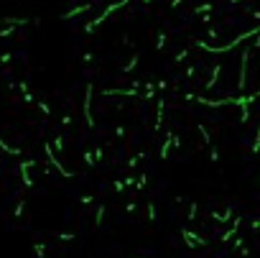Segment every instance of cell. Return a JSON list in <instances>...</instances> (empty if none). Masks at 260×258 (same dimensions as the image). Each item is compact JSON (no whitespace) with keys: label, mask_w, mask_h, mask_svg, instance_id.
Instances as JSON below:
<instances>
[{"label":"cell","mask_w":260,"mask_h":258,"mask_svg":"<svg viewBox=\"0 0 260 258\" xmlns=\"http://www.w3.org/2000/svg\"><path fill=\"white\" fill-rule=\"evenodd\" d=\"M59 240H64V243H69V240H74V233H59Z\"/></svg>","instance_id":"cell-27"},{"label":"cell","mask_w":260,"mask_h":258,"mask_svg":"<svg viewBox=\"0 0 260 258\" xmlns=\"http://www.w3.org/2000/svg\"><path fill=\"white\" fill-rule=\"evenodd\" d=\"M143 3H146V5H148V3H153V0H143Z\"/></svg>","instance_id":"cell-33"},{"label":"cell","mask_w":260,"mask_h":258,"mask_svg":"<svg viewBox=\"0 0 260 258\" xmlns=\"http://www.w3.org/2000/svg\"><path fill=\"white\" fill-rule=\"evenodd\" d=\"M89 8H92V3H84V5H76V8L67 10V13H64V16H61V18H64V21H69V18H76V16H82V13H87Z\"/></svg>","instance_id":"cell-6"},{"label":"cell","mask_w":260,"mask_h":258,"mask_svg":"<svg viewBox=\"0 0 260 258\" xmlns=\"http://www.w3.org/2000/svg\"><path fill=\"white\" fill-rule=\"evenodd\" d=\"M92 156H95V164H102V159H105V148L97 146L95 151H92Z\"/></svg>","instance_id":"cell-16"},{"label":"cell","mask_w":260,"mask_h":258,"mask_svg":"<svg viewBox=\"0 0 260 258\" xmlns=\"http://www.w3.org/2000/svg\"><path fill=\"white\" fill-rule=\"evenodd\" d=\"M196 217V205H189V220Z\"/></svg>","instance_id":"cell-30"},{"label":"cell","mask_w":260,"mask_h":258,"mask_svg":"<svg viewBox=\"0 0 260 258\" xmlns=\"http://www.w3.org/2000/svg\"><path fill=\"white\" fill-rule=\"evenodd\" d=\"M171 148H174V133H168V135H166V141H163V146H161V159H168Z\"/></svg>","instance_id":"cell-7"},{"label":"cell","mask_w":260,"mask_h":258,"mask_svg":"<svg viewBox=\"0 0 260 258\" xmlns=\"http://www.w3.org/2000/svg\"><path fill=\"white\" fill-rule=\"evenodd\" d=\"M92 92H95V85L87 82L84 87V120L89 128H95V118H92Z\"/></svg>","instance_id":"cell-2"},{"label":"cell","mask_w":260,"mask_h":258,"mask_svg":"<svg viewBox=\"0 0 260 258\" xmlns=\"http://www.w3.org/2000/svg\"><path fill=\"white\" fill-rule=\"evenodd\" d=\"M120 43H125V46H128V43H130V36H128V34H122V36H120Z\"/></svg>","instance_id":"cell-31"},{"label":"cell","mask_w":260,"mask_h":258,"mask_svg":"<svg viewBox=\"0 0 260 258\" xmlns=\"http://www.w3.org/2000/svg\"><path fill=\"white\" fill-rule=\"evenodd\" d=\"M138 62H141V56H138V54H133V56L128 59V64L122 67V72H125V74H130V72H133V69L138 67Z\"/></svg>","instance_id":"cell-11"},{"label":"cell","mask_w":260,"mask_h":258,"mask_svg":"<svg viewBox=\"0 0 260 258\" xmlns=\"http://www.w3.org/2000/svg\"><path fill=\"white\" fill-rule=\"evenodd\" d=\"M10 59H13V51H5V54H0V64H10Z\"/></svg>","instance_id":"cell-22"},{"label":"cell","mask_w":260,"mask_h":258,"mask_svg":"<svg viewBox=\"0 0 260 258\" xmlns=\"http://www.w3.org/2000/svg\"><path fill=\"white\" fill-rule=\"evenodd\" d=\"M105 212H107V207H105V205H100V210L95 212V227H100V225H102V220H105Z\"/></svg>","instance_id":"cell-15"},{"label":"cell","mask_w":260,"mask_h":258,"mask_svg":"<svg viewBox=\"0 0 260 258\" xmlns=\"http://www.w3.org/2000/svg\"><path fill=\"white\" fill-rule=\"evenodd\" d=\"M84 164L87 166H95V156H92V151H84Z\"/></svg>","instance_id":"cell-25"},{"label":"cell","mask_w":260,"mask_h":258,"mask_svg":"<svg viewBox=\"0 0 260 258\" xmlns=\"http://www.w3.org/2000/svg\"><path fill=\"white\" fill-rule=\"evenodd\" d=\"M186 56H189V51H186V49H184V51H179V54L174 56V62H184V59H186Z\"/></svg>","instance_id":"cell-26"},{"label":"cell","mask_w":260,"mask_h":258,"mask_svg":"<svg viewBox=\"0 0 260 258\" xmlns=\"http://www.w3.org/2000/svg\"><path fill=\"white\" fill-rule=\"evenodd\" d=\"M34 166H38L36 161H31V159H23L21 164H18V172H21V181H23V187L26 189H31V187H34V179H31V169H34Z\"/></svg>","instance_id":"cell-3"},{"label":"cell","mask_w":260,"mask_h":258,"mask_svg":"<svg viewBox=\"0 0 260 258\" xmlns=\"http://www.w3.org/2000/svg\"><path fill=\"white\" fill-rule=\"evenodd\" d=\"M74 123V115L72 113H64V115H61V126H64V128H69Z\"/></svg>","instance_id":"cell-18"},{"label":"cell","mask_w":260,"mask_h":258,"mask_svg":"<svg viewBox=\"0 0 260 258\" xmlns=\"http://www.w3.org/2000/svg\"><path fill=\"white\" fill-rule=\"evenodd\" d=\"M43 151H46V159H49V164L54 166V169L61 174V176H67V179H72L74 176V172H69L64 164H61L59 159H56V154H54V148H51V143H43Z\"/></svg>","instance_id":"cell-1"},{"label":"cell","mask_w":260,"mask_h":258,"mask_svg":"<svg viewBox=\"0 0 260 258\" xmlns=\"http://www.w3.org/2000/svg\"><path fill=\"white\" fill-rule=\"evenodd\" d=\"M135 210H138V202H128V205H125V212H128V215H133Z\"/></svg>","instance_id":"cell-28"},{"label":"cell","mask_w":260,"mask_h":258,"mask_svg":"<svg viewBox=\"0 0 260 258\" xmlns=\"http://www.w3.org/2000/svg\"><path fill=\"white\" fill-rule=\"evenodd\" d=\"M92 202H95V197H92V194H84V197H79V205H84V207H89Z\"/></svg>","instance_id":"cell-21"},{"label":"cell","mask_w":260,"mask_h":258,"mask_svg":"<svg viewBox=\"0 0 260 258\" xmlns=\"http://www.w3.org/2000/svg\"><path fill=\"white\" fill-rule=\"evenodd\" d=\"M181 3H184V0H171V8H179Z\"/></svg>","instance_id":"cell-32"},{"label":"cell","mask_w":260,"mask_h":258,"mask_svg":"<svg viewBox=\"0 0 260 258\" xmlns=\"http://www.w3.org/2000/svg\"><path fill=\"white\" fill-rule=\"evenodd\" d=\"M148 187V174H141L135 181H133V189H138V192H143Z\"/></svg>","instance_id":"cell-10"},{"label":"cell","mask_w":260,"mask_h":258,"mask_svg":"<svg viewBox=\"0 0 260 258\" xmlns=\"http://www.w3.org/2000/svg\"><path fill=\"white\" fill-rule=\"evenodd\" d=\"M23 212H26V202H23V200H18V202H15V207H13V215L21 220V217H23Z\"/></svg>","instance_id":"cell-13"},{"label":"cell","mask_w":260,"mask_h":258,"mask_svg":"<svg viewBox=\"0 0 260 258\" xmlns=\"http://www.w3.org/2000/svg\"><path fill=\"white\" fill-rule=\"evenodd\" d=\"M82 62H84V64H92V62H95V54H92V51H84V54H82Z\"/></svg>","instance_id":"cell-24"},{"label":"cell","mask_w":260,"mask_h":258,"mask_svg":"<svg viewBox=\"0 0 260 258\" xmlns=\"http://www.w3.org/2000/svg\"><path fill=\"white\" fill-rule=\"evenodd\" d=\"M163 118H166V100H156V123H153V128L161 130L163 128Z\"/></svg>","instance_id":"cell-4"},{"label":"cell","mask_w":260,"mask_h":258,"mask_svg":"<svg viewBox=\"0 0 260 258\" xmlns=\"http://www.w3.org/2000/svg\"><path fill=\"white\" fill-rule=\"evenodd\" d=\"M115 135H117V138H122V135H125V126H117L115 128Z\"/></svg>","instance_id":"cell-29"},{"label":"cell","mask_w":260,"mask_h":258,"mask_svg":"<svg viewBox=\"0 0 260 258\" xmlns=\"http://www.w3.org/2000/svg\"><path fill=\"white\" fill-rule=\"evenodd\" d=\"M143 159H146V151H141V154H135V156H130L125 166H128V169H135V166H138V164H141Z\"/></svg>","instance_id":"cell-12"},{"label":"cell","mask_w":260,"mask_h":258,"mask_svg":"<svg viewBox=\"0 0 260 258\" xmlns=\"http://www.w3.org/2000/svg\"><path fill=\"white\" fill-rule=\"evenodd\" d=\"M34 253H36L38 258H43V256H46V243H36V246H34Z\"/></svg>","instance_id":"cell-19"},{"label":"cell","mask_w":260,"mask_h":258,"mask_svg":"<svg viewBox=\"0 0 260 258\" xmlns=\"http://www.w3.org/2000/svg\"><path fill=\"white\" fill-rule=\"evenodd\" d=\"M166 43H168V36L161 31V34L156 36V49H158V51H163V49H166Z\"/></svg>","instance_id":"cell-14"},{"label":"cell","mask_w":260,"mask_h":258,"mask_svg":"<svg viewBox=\"0 0 260 258\" xmlns=\"http://www.w3.org/2000/svg\"><path fill=\"white\" fill-rule=\"evenodd\" d=\"M146 212H148V222L156 220V205H153V202H148V205H146Z\"/></svg>","instance_id":"cell-17"},{"label":"cell","mask_w":260,"mask_h":258,"mask_svg":"<svg viewBox=\"0 0 260 258\" xmlns=\"http://www.w3.org/2000/svg\"><path fill=\"white\" fill-rule=\"evenodd\" d=\"M133 176H128V179H117V181H112V189L117 192V194H122V192H125L128 189V184H133Z\"/></svg>","instance_id":"cell-8"},{"label":"cell","mask_w":260,"mask_h":258,"mask_svg":"<svg viewBox=\"0 0 260 258\" xmlns=\"http://www.w3.org/2000/svg\"><path fill=\"white\" fill-rule=\"evenodd\" d=\"M181 235H184V240L189 243V248H196V246H207V240H204V238H199V235H194L191 230H181Z\"/></svg>","instance_id":"cell-5"},{"label":"cell","mask_w":260,"mask_h":258,"mask_svg":"<svg viewBox=\"0 0 260 258\" xmlns=\"http://www.w3.org/2000/svg\"><path fill=\"white\" fill-rule=\"evenodd\" d=\"M38 110L46 115V118H49L51 115V108H49V102H43V100H38Z\"/></svg>","instance_id":"cell-20"},{"label":"cell","mask_w":260,"mask_h":258,"mask_svg":"<svg viewBox=\"0 0 260 258\" xmlns=\"http://www.w3.org/2000/svg\"><path fill=\"white\" fill-rule=\"evenodd\" d=\"M51 148L59 151V154H64V148H67V141H64V135H56V138L51 141Z\"/></svg>","instance_id":"cell-9"},{"label":"cell","mask_w":260,"mask_h":258,"mask_svg":"<svg viewBox=\"0 0 260 258\" xmlns=\"http://www.w3.org/2000/svg\"><path fill=\"white\" fill-rule=\"evenodd\" d=\"M18 89H21V95H28V92H31V87H28V82H26V80H21V82H18Z\"/></svg>","instance_id":"cell-23"}]
</instances>
